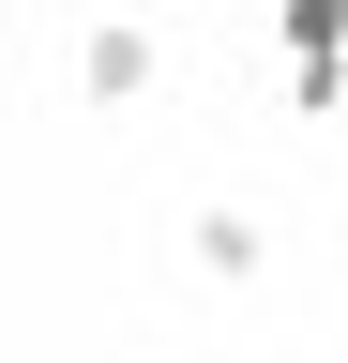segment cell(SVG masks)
<instances>
[]
</instances>
